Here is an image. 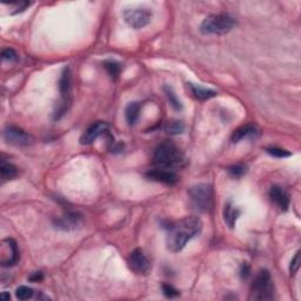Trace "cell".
I'll return each instance as SVG.
<instances>
[{"label":"cell","mask_w":301,"mask_h":301,"mask_svg":"<svg viewBox=\"0 0 301 301\" xmlns=\"http://www.w3.org/2000/svg\"><path fill=\"white\" fill-rule=\"evenodd\" d=\"M0 174H1L2 181H6V180H12L14 178L18 177L19 171L18 168L11 164V162L1 160V164H0Z\"/></svg>","instance_id":"e0dca14e"},{"label":"cell","mask_w":301,"mask_h":301,"mask_svg":"<svg viewBox=\"0 0 301 301\" xmlns=\"http://www.w3.org/2000/svg\"><path fill=\"white\" fill-rule=\"evenodd\" d=\"M16 297L19 300H28L33 297V289L27 287V286H20L17 288L16 291Z\"/></svg>","instance_id":"7402d4cb"},{"label":"cell","mask_w":301,"mask_h":301,"mask_svg":"<svg viewBox=\"0 0 301 301\" xmlns=\"http://www.w3.org/2000/svg\"><path fill=\"white\" fill-rule=\"evenodd\" d=\"M4 243L7 246L8 253L10 256L7 257V259L4 262H1L2 266H13L19 261V249L17 246V242L13 239H5Z\"/></svg>","instance_id":"5bb4252c"},{"label":"cell","mask_w":301,"mask_h":301,"mask_svg":"<svg viewBox=\"0 0 301 301\" xmlns=\"http://www.w3.org/2000/svg\"><path fill=\"white\" fill-rule=\"evenodd\" d=\"M104 67L112 78H117L120 74V71H121V65L116 60H106L104 61Z\"/></svg>","instance_id":"44dd1931"},{"label":"cell","mask_w":301,"mask_h":301,"mask_svg":"<svg viewBox=\"0 0 301 301\" xmlns=\"http://www.w3.org/2000/svg\"><path fill=\"white\" fill-rule=\"evenodd\" d=\"M59 91L60 94H61V102L60 104L68 105L70 102V92H71V73H70V68L65 67L64 71H62L61 77H60L59 80Z\"/></svg>","instance_id":"4fadbf2b"},{"label":"cell","mask_w":301,"mask_h":301,"mask_svg":"<svg viewBox=\"0 0 301 301\" xmlns=\"http://www.w3.org/2000/svg\"><path fill=\"white\" fill-rule=\"evenodd\" d=\"M187 85L188 87H190L191 93L193 94L194 98L198 100H208L217 96V92L210 90V88H205L201 87V86H198L194 84H187Z\"/></svg>","instance_id":"2e32d148"},{"label":"cell","mask_w":301,"mask_h":301,"mask_svg":"<svg viewBox=\"0 0 301 301\" xmlns=\"http://www.w3.org/2000/svg\"><path fill=\"white\" fill-rule=\"evenodd\" d=\"M183 156L179 148L171 141H164L157 147L153 154V162L158 167L172 170L183 164Z\"/></svg>","instance_id":"7a4b0ae2"},{"label":"cell","mask_w":301,"mask_h":301,"mask_svg":"<svg viewBox=\"0 0 301 301\" xmlns=\"http://www.w3.org/2000/svg\"><path fill=\"white\" fill-rule=\"evenodd\" d=\"M107 128L108 125L106 124L105 121H98L96 122V124L91 125L90 127L84 132L81 138H80V144L91 145L92 142L96 141L100 136L106 133V132H107Z\"/></svg>","instance_id":"30bf717a"},{"label":"cell","mask_w":301,"mask_h":301,"mask_svg":"<svg viewBox=\"0 0 301 301\" xmlns=\"http://www.w3.org/2000/svg\"><path fill=\"white\" fill-rule=\"evenodd\" d=\"M236 25V20L228 14H212L201 22L200 31L203 34H225Z\"/></svg>","instance_id":"5b68a950"},{"label":"cell","mask_w":301,"mask_h":301,"mask_svg":"<svg viewBox=\"0 0 301 301\" xmlns=\"http://www.w3.org/2000/svg\"><path fill=\"white\" fill-rule=\"evenodd\" d=\"M248 274H249L248 265H247V263H243L242 267H241V277L245 278V279H246V278L248 277Z\"/></svg>","instance_id":"f546056e"},{"label":"cell","mask_w":301,"mask_h":301,"mask_svg":"<svg viewBox=\"0 0 301 301\" xmlns=\"http://www.w3.org/2000/svg\"><path fill=\"white\" fill-rule=\"evenodd\" d=\"M267 153L271 154V156H273L275 158H287L291 156V153H289L288 151L282 150V148H278V147H272V148H267Z\"/></svg>","instance_id":"603a6c76"},{"label":"cell","mask_w":301,"mask_h":301,"mask_svg":"<svg viewBox=\"0 0 301 301\" xmlns=\"http://www.w3.org/2000/svg\"><path fill=\"white\" fill-rule=\"evenodd\" d=\"M240 216V211L232 205L231 201H228L223 208V220H225L226 225L229 228H233L236 226L238 218Z\"/></svg>","instance_id":"9a60e30c"},{"label":"cell","mask_w":301,"mask_h":301,"mask_svg":"<svg viewBox=\"0 0 301 301\" xmlns=\"http://www.w3.org/2000/svg\"><path fill=\"white\" fill-rule=\"evenodd\" d=\"M164 92H165L166 97H167V100L170 101V105L172 106V107H173L174 110H177V111L181 110L182 105H181V102H180V100L178 99L177 94L174 93L173 88L170 87V86H165Z\"/></svg>","instance_id":"ffe728a7"},{"label":"cell","mask_w":301,"mask_h":301,"mask_svg":"<svg viewBox=\"0 0 301 301\" xmlns=\"http://www.w3.org/2000/svg\"><path fill=\"white\" fill-rule=\"evenodd\" d=\"M10 294H7V293H1V299L2 300H10Z\"/></svg>","instance_id":"4dcf8cb0"},{"label":"cell","mask_w":301,"mask_h":301,"mask_svg":"<svg viewBox=\"0 0 301 301\" xmlns=\"http://www.w3.org/2000/svg\"><path fill=\"white\" fill-rule=\"evenodd\" d=\"M257 134V127L254 125H245L242 127L238 128L234 131V133L232 134V141L233 142H239L240 140L245 139V138L252 137Z\"/></svg>","instance_id":"ac0fdd59"},{"label":"cell","mask_w":301,"mask_h":301,"mask_svg":"<svg viewBox=\"0 0 301 301\" xmlns=\"http://www.w3.org/2000/svg\"><path fill=\"white\" fill-rule=\"evenodd\" d=\"M162 293H164L166 298H170V299H172V298H176L179 295L178 289L174 288L173 286L167 285V283H164V285H162Z\"/></svg>","instance_id":"484cf974"},{"label":"cell","mask_w":301,"mask_h":301,"mask_svg":"<svg viewBox=\"0 0 301 301\" xmlns=\"http://www.w3.org/2000/svg\"><path fill=\"white\" fill-rule=\"evenodd\" d=\"M269 197L278 207L281 211H287L289 207V197L287 192L283 190L280 186H272L269 191Z\"/></svg>","instance_id":"7c38bea8"},{"label":"cell","mask_w":301,"mask_h":301,"mask_svg":"<svg viewBox=\"0 0 301 301\" xmlns=\"http://www.w3.org/2000/svg\"><path fill=\"white\" fill-rule=\"evenodd\" d=\"M167 248L171 252H180L187 242L201 232L202 221L198 217H186L168 226Z\"/></svg>","instance_id":"6da1fadb"},{"label":"cell","mask_w":301,"mask_h":301,"mask_svg":"<svg viewBox=\"0 0 301 301\" xmlns=\"http://www.w3.org/2000/svg\"><path fill=\"white\" fill-rule=\"evenodd\" d=\"M228 172L233 178H240L246 173V166L243 165L232 166V167L228 170Z\"/></svg>","instance_id":"cb8c5ba5"},{"label":"cell","mask_w":301,"mask_h":301,"mask_svg":"<svg viewBox=\"0 0 301 301\" xmlns=\"http://www.w3.org/2000/svg\"><path fill=\"white\" fill-rule=\"evenodd\" d=\"M188 196L193 208L201 213H208L213 210L214 192L208 183H198L188 191Z\"/></svg>","instance_id":"3957f363"},{"label":"cell","mask_w":301,"mask_h":301,"mask_svg":"<svg viewBox=\"0 0 301 301\" xmlns=\"http://www.w3.org/2000/svg\"><path fill=\"white\" fill-rule=\"evenodd\" d=\"M140 110H141V105H140V102L138 101L131 102V104L127 105V107H126L125 110V116L128 124L130 125L136 124L137 120L139 119Z\"/></svg>","instance_id":"d6986e66"},{"label":"cell","mask_w":301,"mask_h":301,"mask_svg":"<svg viewBox=\"0 0 301 301\" xmlns=\"http://www.w3.org/2000/svg\"><path fill=\"white\" fill-rule=\"evenodd\" d=\"M128 265L137 274H147L151 271V263L140 248L134 249L128 258Z\"/></svg>","instance_id":"ba28073f"},{"label":"cell","mask_w":301,"mask_h":301,"mask_svg":"<svg viewBox=\"0 0 301 301\" xmlns=\"http://www.w3.org/2000/svg\"><path fill=\"white\" fill-rule=\"evenodd\" d=\"M274 298V285L267 269H261L257 274L251 287L249 300H272Z\"/></svg>","instance_id":"277c9868"},{"label":"cell","mask_w":301,"mask_h":301,"mask_svg":"<svg viewBox=\"0 0 301 301\" xmlns=\"http://www.w3.org/2000/svg\"><path fill=\"white\" fill-rule=\"evenodd\" d=\"M42 273H40V272H36V273H33L32 275L30 277V280L33 282H37V281H40V280H42Z\"/></svg>","instance_id":"f1b7e54d"},{"label":"cell","mask_w":301,"mask_h":301,"mask_svg":"<svg viewBox=\"0 0 301 301\" xmlns=\"http://www.w3.org/2000/svg\"><path fill=\"white\" fill-rule=\"evenodd\" d=\"M146 177L153 181L162 182L166 185H173L178 181V176L172 170L167 168H160L158 167L156 170H151L146 173Z\"/></svg>","instance_id":"8fae6325"},{"label":"cell","mask_w":301,"mask_h":301,"mask_svg":"<svg viewBox=\"0 0 301 301\" xmlns=\"http://www.w3.org/2000/svg\"><path fill=\"white\" fill-rule=\"evenodd\" d=\"M166 131H167L168 133H171V134L181 133V132L183 131V126L178 121L168 122L167 126H166Z\"/></svg>","instance_id":"d4e9b609"},{"label":"cell","mask_w":301,"mask_h":301,"mask_svg":"<svg viewBox=\"0 0 301 301\" xmlns=\"http://www.w3.org/2000/svg\"><path fill=\"white\" fill-rule=\"evenodd\" d=\"M1 58L2 60H7V61H14L18 59V56L13 48H5L1 52Z\"/></svg>","instance_id":"4316f807"},{"label":"cell","mask_w":301,"mask_h":301,"mask_svg":"<svg viewBox=\"0 0 301 301\" xmlns=\"http://www.w3.org/2000/svg\"><path fill=\"white\" fill-rule=\"evenodd\" d=\"M53 225L61 231H74L81 227L82 218L77 212H66L64 216L54 220Z\"/></svg>","instance_id":"9c48e42d"},{"label":"cell","mask_w":301,"mask_h":301,"mask_svg":"<svg viewBox=\"0 0 301 301\" xmlns=\"http://www.w3.org/2000/svg\"><path fill=\"white\" fill-rule=\"evenodd\" d=\"M300 268V252H297L293 259L291 261V267H289V271H291V274H295Z\"/></svg>","instance_id":"83f0119b"},{"label":"cell","mask_w":301,"mask_h":301,"mask_svg":"<svg viewBox=\"0 0 301 301\" xmlns=\"http://www.w3.org/2000/svg\"><path fill=\"white\" fill-rule=\"evenodd\" d=\"M4 138L8 144L14 146H28L32 144L33 139L30 134L16 126H8L4 131Z\"/></svg>","instance_id":"52a82bcc"},{"label":"cell","mask_w":301,"mask_h":301,"mask_svg":"<svg viewBox=\"0 0 301 301\" xmlns=\"http://www.w3.org/2000/svg\"><path fill=\"white\" fill-rule=\"evenodd\" d=\"M125 21L133 28H142L151 21L152 12L147 8H127L124 11Z\"/></svg>","instance_id":"8992f818"}]
</instances>
